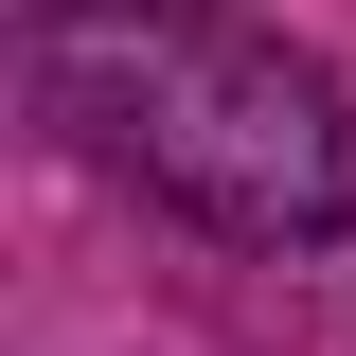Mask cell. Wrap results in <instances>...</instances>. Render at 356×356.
Listing matches in <instances>:
<instances>
[{
    "instance_id": "obj_1",
    "label": "cell",
    "mask_w": 356,
    "mask_h": 356,
    "mask_svg": "<svg viewBox=\"0 0 356 356\" xmlns=\"http://www.w3.org/2000/svg\"><path fill=\"white\" fill-rule=\"evenodd\" d=\"M18 107L72 161L143 178L161 214L232 250H321L356 232V89L214 0H36L18 18Z\"/></svg>"
}]
</instances>
